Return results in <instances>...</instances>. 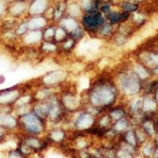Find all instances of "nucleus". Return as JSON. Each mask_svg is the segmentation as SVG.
<instances>
[{"mask_svg": "<svg viewBox=\"0 0 158 158\" xmlns=\"http://www.w3.org/2000/svg\"><path fill=\"white\" fill-rule=\"evenodd\" d=\"M46 6V2L44 0H36L31 6V10H34L35 12H40V9H44Z\"/></svg>", "mask_w": 158, "mask_h": 158, "instance_id": "f257e3e1", "label": "nucleus"}, {"mask_svg": "<svg viewBox=\"0 0 158 158\" xmlns=\"http://www.w3.org/2000/svg\"><path fill=\"white\" fill-rule=\"evenodd\" d=\"M2 9H3V2L0 1V15L2 12Z\"/></svg>", "mask_w": 158, "mask_h": 158, "instance_id": "9b49d317", "label": "nucleus"}, {"mask_svg": "<svg viewBox=\"0 0 158 158\" xmlns=\"http://www.w3.org/2000/svg\"><path fill=\"white\" fill-rule=\"evenodd\" d=\"M21 1H25V0H21Z\"/></svg>", "mask_w": 158, "mask_h": 158, "instance_id": "ddd939ff", "label": "nucleus"}, {"mask_svg": "<svg viewBox=\"0 0 158 158\" xmlns=\"http://www.w3.org/2000/svg\"><path fill=\"white\" fill-rule=\"evenodd\" d=\"M157 99H158V94H157Z\"/></svg>", "mask_w": 158, "mask_h": 158, "instance_id": "4468645a", "label": "nucleus"}, {"mask_svg": "<svg viewBox=\"0 0 158 158\" xmlns=\"http://www.w3.org/2000/svg\"><path fill=\"white\" fill-rule=\"evenodd\" d=\"M5 81V77H3L2 75H0V84H2Z\"/></svg>", "mask_w": 158, "mask_h": 158, "instance_id": "f8f14e48", "label": "nucleus"}, {"mask_svg": "<svg viewBox=\"0 0 158 158\" xmlns=\"http://www.w3.org/2000/svg\"><path fill=\"white\" fill-rule=\"evenodd\" d=\"M82 2V6H84L85 9H86L87 10H89L92 7V2L91 0H81Z\"/></svg>", "mask_w": 158, "mask_h": 158, "instance_id": "39448f33", "label": "nucleus"}, {"mask_svg": "<svg viewBox=\"0 0 158 158\" xmlns=\"http://www.w3.org/2000/svg\"><path fill=\"white\" fill-rule=\"evenodd\" d=\"M135 70H136V72L138 73V75L140 76L141 77H142V78H145V77H148L147 72L144 70V69L142 68L141 66H137L136 68H135Z\"/></svg>", "mask_w": 158, "mask_h": 158, "instance_id": "f03ea898", "label": "nucleus"}, {"mask_svg": "<svg viewBox=\"0 0 158 158\" xmlns=\"http://www.w3.org/2000/svg\"><path fill=\"white\" fill-rule=\"evenodd\" d=\"M138 8V6L135 5L134 3H131V2H125L123 4V9L126 10L128 11H134L135 10H137Z\"/></svg>", "mask_w": 158, "mask_h": 158, "instance_id": "7ed1b4c3", "label": "nucleus"}, {"mask_svg": "<svg viewBox=\"0 0 158 158\" xmlns=\"http://www.w3.org/2000/svg\"><path fill=\"white\" fill-rule=\"evenodd\" d=\"M145 128H146V129L147 130V131H149V132L150 134H153V126H152V124H151L150 123H146L145 124Z\"/></svg>", "mask_w": 158, "mask_h": 158, "instance_id": "423d86ee", "label": "nucleus"}, {"mask_svg": "<svg viewBox=\"0 0 158 158\" xmlns=\"http://www.w3.org/2000/svg\"><path fill=\"white\" fill-rule=\"evenodd\" d=\"M128 140L131 143L135 144V138H134V135L131 133H129V135H128Z\"/></svg>", "mask_w": 158, "mask_h": 158, "instance_id": "6e6552de", "label": "nucleus"}, {"mask_svg": "<svg viewBox=\"0 0 158 158\" xmlns=\"http://www.w3.org/2000/svg\"><path fill=\"white\" fill-rule=\"evenodd\" d=\"M156 108V104L151 101H148L145 103L144 104V109L146 111H150V110H153Z\"/></svg>", "mask_w": 158, "mask_h": 158, "instance_id": "20e7f679", "label": "nucleus"}, {"mask_svg": "<svg viewBox=\"0 0 158 158\" xmlns=\"http://www.w3.org/2000/svg\"><path fill=\"white\" fill-rule=\"evenodd\" d=\"M139 104H140V101H139V100H137L136 102H135V104H134L133 107H134V108H137L138 106H139Z\"/></svg>", "mask_w": 158, "mask_h": 158, "instance_id": "9d476101", "label": "nucleus"}, {"mask_svg": "<svg viewBox=\"0 0 158 158\" xmlns=\"http://www.w3.org/2000/svg\"><path fill=\"white\" fill-rule=\"evenodd\" d=\"M149 59H150V61L152 63H154L158 65V56H154V55H151V56H149Z\"/></svg>", "mask_w": 158, "mask_h": 158, "instance_id": "0eeeda50", "label": "nucleus"}, {"mask_svg": "<svg viewBox=\"0 0 158 158\" xmlns=\"http://www.w3.org/2000/svg\"><path fill=\"white\" fill-rule=\"evenodd\" d=\"M150 152H151V149H149V148H145V149H144V153H146V155L150 154Z\"/></svg>", "mask_w": 158, "mask_h": 158, "instance_id": "1a4fd4ad", "label": "nucleus"}]
</instances>
